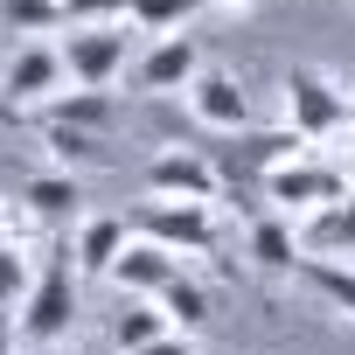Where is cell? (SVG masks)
<instances>
[{"instance_id":"25","label":"cell","mask_w":355,"mask_h":355,"mask_svg":"<svg viewBox=\"0 0 355 355\" xmlns=\"http://www.w3.org/2000/svg\"><path fill=\"white\" fill-rule=\"evenodd\" d=\"M56 8H63L70 28H91V21H119V15H125V0H56Z\"/></svg>"},{"instance_id":"12","label":"cell","mask_w":355,"mask_h":355,"mask_svg":"<svg viewBox=\"0 0 355 355\" xmlns=\"http://www.w3.org/2000/svg\"><path fill=\"white\" fill-rule=\"evenodd\" d=\"M35 119H42V125H77V132H105V139H112L119 98H112V91H56L49 105H35Z\"/></svg>"},{"instance_id":"2","label":"cell","mask_w":355,"mask_h":355,"mask_svg":"<svg viewBox=\"0 0 355 355\" xmlns=\"http://www.w3.org/2000/svg\"><path fill=\"white\" fill-rule=\"evenodd\" d=\"M286 125H293L306 146H320V139H334V132L355 125V98H348L327 70L293 63V70H286Z\"/></svg>"},{"instance_id":"26","label":"cell","mask_w":355,"mask_h":355,"mask_svg":"<svg viewBox=\"0 0 355 355\" xmlns=\"http://www.w3.org/2000/svg\"><path fill=\"white\" fill-rule=\"evenodd\" d=\"M139 355H196V341L174 327V334H160V341H153V348H139Z\"/></svg>"},{"instance_id":"4","label":"cell","mask_w":355,"mask_h":355,"mask_svg":"<svg viewBox=\"0 0 355 355\" xmlns=\"http://www.w3.org/2000/svg\"><path fill=\"white\" fill-rule=\"evenodd\" d=\"M132 237H146V244H160V251H174V258H209V251L223 244L216 209H202V202H146V209L132 216Z\"/></svg>"},{"instance_id":"23","label":"cell","mask_w":355,"mask_h":355,"mask_svg":"<svg viewBox=\"0 0 355 355\" xmlns=\"http://www.w3.org/2000/svg\"><path fill=\"white\" fill-rule=\"evenodd\" d=\"M28 286H35V265H28V251L0 244V313H8V306H21V300H28Z\"/></svg>"},{"instance_id":"15","label":"cell","mask_w":355,"mask_h":355,"mask_svg":"<svg viewBox=\"0 0 355 355\" xmlns=\"http://www.w3.org/2000/svg\"><path fill=\"white\" fill-rule=\"evenodd\" d=\"M300 230V251L306 258H355V189H348V202H334V209H320V216H306V223H293Z\"/></svg>"},{"instance_id":"1","label":"cell","mask_w":355,"mask_h":355,"mask_svg":"<svg viewBox=\"0 0 355 355\" xmlns=\"http://www.w3.org/2000/svg\"><path fill=\"white\" fill-rule=\"evenodd\" d=\"M348 189H355V174L334 167V160H313V153H300V160H286L279 174H265V202H272L286 223H306V216L348 202Z\"/></svg>"},{"instance_id":"5","label":"cell","mask_w":355,"mask_h":355,"mask_svg":"<svg viewBox=\"0 0 355 355\" xmlns=\"http://www.w3.org/2000/svg\"><path fill=\"white\" fill-rule=\"evenodd\" d=\"M209 160H216V174H223V189L237 182H265V174H279L286 160H300L306 153V139L293 132V125H279V132H223V146H202Z\"/></svg>"},{"instance_id":"6","label":"cell","mask_w":355,"mask_h":355,"mask_svg":"<svg viewBox=\"0 0 355 355\" xmlns=\"http://www.w3.org/2000/svg\"><path fill=\"white\" fill-rule=\"evenodd\" d=\"M146 189H153V202H202V209H216L223 174H216V160L202 146H167V153L146 160Z\"/></svg>"},{"instance_id":"19","label":"cell","mask_w":355,"mask_h":355,"mask_svg":"<svg viewBox=\"0 0 355 355\" xmlns=\"http://www.w3.org/2000/svg\"><path fill=\"white\" fill-rule=\"evenodd\" d=\"M300 279H306L341 320H355V265H341V258H300Z\"/></svg>"},{"instance_id":"7","label":"cell","mask_w":355,"mask_h":355,"mask_svg":"<svg viewBox=\"0 0 355 355\" xmlns=\"http://www.w3.org/2000/svg\"><path fill=\"white\" fill-rule=\"evenodd\" d=\"M63 56V77H77V91H105L119 70H125V28L119 21H91V28H70L56 42Z\"/></svg>"},{"instance_id":"3","label":"cell","mask_w":355,"mask_h":355,"mask_svg":"<svg viewBox=\"0 0 355 355\" xmlns=\"http://www.w3.org/2000/svg\"><path fill=\"white\" fill-rule=\"evenodd\" d=\"M77 258H70V244L35 272V286H28V300H21V341H35V348H56L70 327H77Z\"/></svg>"},{"instance_id":"27","label":"cell","mask_w":355,"mask_h":355,"mask_svg":"<svg viewBox=\"0 0 355 355\" xmlns=\"http://www.w3.org/2000/svg\"><path fill=\"white\" fill-rule=\"evenodd\" d=\"M0 355H15V327H8V313H0Z\"/></svg>"},{"instance_id":"21","label":"cell","mask_w":355,"mask_h":355,"mask_svg":"<svg viewBox=\"0 0 355 355\" xmlns=\"http://www.w3.org/2000/svg\"><path fill=\"white\" fill-rule=\"evenodd\" d=\"M160 334H174V327H167V313H160L153 300H132V306L112 320V341H119V355H139V348H153Z\"/></svg>"},{"instance_id":"9","label":"cell","mask_w":355,"mask_h":355,"mask_svg":"<svg viewBox=\"0 0 355 355\" xmlns=\"http://www.w3.org/2000/svg\"><path fill=\"white\" fill-rule=\"evenodd\" d=\"M0 91H8L15 105H49V98L63 91V56H56V42H21V49L8 56V70H0Z\"/></svg>"},{"instance_id":"8","label":"cell","mask_w":355,"mask_h":355,"mask_svg":"<svg viewBox=\"0 0 355 355\" xmlns=\"http://www.w3.org/2000/svg\"><path fill=\"white\" fill-rule=\"evenodd\" d=\"M189 112H196L209 132H251V91L237 84V70L202 63V77L189 84Z\"/></svg>"},{"instance_id":"16","label":"cell","mask_w":355,"mask_h":355,"mask_svg":"<svg viewBox=\"0 0 355 355\" xmlns=\"http://www.w3.org/2000/svg\"><path fill=\"white\" fill-rule=\"evenodd\" d=\"M21 202L35 209V223H42V230H56V223H70V216H77L84 189H77V174L49 167V174H28V182H21Z\"/></svg>"},{"instance_id":"11","label":"cell","mask_w":355,"mask_h":355,"mask_svg":"<svg viewBox=\"0 0 355 355\" xmlns=\"http://www.w3.org/2000/svg\"><path fill=\"white\" fill-rule=\"evenodd\" d=\"M174 272H182V258L174 251H160V244H146V237H132L125 251H119V265H112V286H125L132 300H153Z\"/></svg>"},{"instance_id":"14","label":"cell","mask_w":355,"mask_h":355,"mask_svg":"<svg viewBox=\"0 0 355 355\" xmlns=\"http://www.w3.org/2000/svg\"><path fill=\"white\" fill-rule=\"evenodd\" d=\"M251 258L258 272H300V230L279 216V209H251Z\"/></svg>"},{"instance_id":"17","label":"cell","mask_w":355,"mask_h":355,"mask_svg":"<svg viewBox=\"0 0 355 355\" xmlns=\"http://www.w3.org/2000/svg\"><path fill=\"white\" fill-rule=\"evenodd\" d=\"M42 146H49V160H56L63 174L112 160V139H105V132H77V125H42Z\"/></svg>"},{"instance_id":"10","label":"cell","mask_w":355,"mask_h":355,"mask_svg":"<svg viewBox=\"0 0 355 355\" xmlns=\"http://www.w3.org/2000/svg\"><path fill=\"white\" fill-rule=\"evenodd\" d=\"M202 77V42L182 28V35H160L139 63V91H189Z\"/></svg>"},{"instance_id":"22","label":"cell","mask_w":355,"mask_h":355,"mask_svg":"<svg viewBox=\"0 0 355 355\" xmlns=\"http://www.w3.org/2000/svg\"><path fill=\"white\" fill-rule=\"evenodd\" d=\"M0 21L15 35H49V28H63V8L56 0H0Z\"/></svg>"},{"instance_id":"20","label":"cell","mask_w":355,"mask_h":355,"mask_svg":"<svg viewBox=\"0 0 355 355\" xmlns=\"http://www.w3.org/2000/svg\"><path fill=\"white\" fill-rule=\"evenodd\" d=\"M153 306H160V313H167V327H182V334H189V327H202V320H209V293H202V286H196V279H189V272H174V279H167V286H160V293H153Z\"/></svg>"},{"instance_id":"18","label":"cell","mask_w":355,"mask_h":355,"mask_svg":"<svg viewBox=\"0 0 355 355\" xmlns=\"http://www.w3.org/2000/svg\"><path fill=\"white\" fill-rule=\"evenodd\" d=\"M202 8H216V0H125L132 28H139V35H153V42H160V35H182Z\"/></svg>"},{"instance_id":"24","label":"cell","mask_w":355,"mask_h":355,"mask_svg":"<svg viewBox=\"0 0 355 355\" xmlns=\"http://www.w3.org/2000/svg\"><path fill=\"white\" fill-rule=\"evenodd\" d=\"M42 237V223H35V209L21 202V196H0V244H15V251H28Z\"/></svg>"},{"instance_id":"13","label":"cell","mask_w":355,"mask_h":355,"mask_svg":"<svg viewBox=\"0 0 355 355\" xmlns=\"http://www.w3.org/2000/svg\"><path fill=\"white\" fill-rule=\"evenodd\" d=\"M132 244V230L119 223V216H84L77 223V244H70V258H77V272L84 279H112V265H119V251Z\"/></svg>"}]
</instances>
